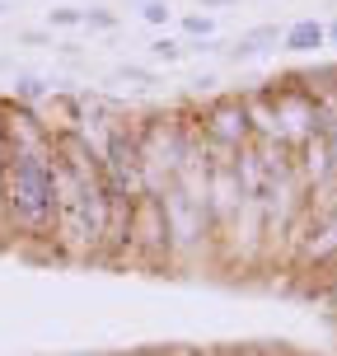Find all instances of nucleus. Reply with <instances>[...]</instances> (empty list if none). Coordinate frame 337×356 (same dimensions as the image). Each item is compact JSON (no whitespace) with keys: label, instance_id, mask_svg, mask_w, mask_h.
<instances>
[{"label":"nucleus","instance_id":"1","mask_svg":"<svg viewBox=\"0 0 337 356\" xmlns=\"http://www.w3.org/2000/svg\"><path fill=\"white\" fill-rule=\"evenodd\" d=\"M0 131H5L0 188H5L10 244H47L52 253V131L42 127L33 108L15 99H0Z\"/></svg>","mask_w":337,"mask_h":356},{"label":"nucleus","instance_id":"2","mask_svg":"<svg viewBox=\"0 0 337 356\" xmlns=\"http://www.w3.org/2000/svg\"><path fill=\"white\" fill-rule=\"evenodd\" d=\"M178 155H183V118L174 108H150L141 113V131H136V160H141V188L145 197H164L174 188Z\"/></svg>","mask_w":337,"mask_h":356},{"label":"nucleus","instance_id":"3","mask_svg":"<svg viewBox=\"0 0 337 356\" xmlns=\"http://www.w3.org/2000/svg\"><path fill=\"white\" fill-rule=\"evenodd\" d=\"M145 267V272H164L174 267V253H169V225H164V207L160 197H141L131 207V230H126V253L122 267Z\"/></svg>","mask_w":337,"mask_h":356},{"label":"nucleus","instance_id":"4","mask_svg":"<svg viewBox=\"0 0 337 356\" xmlns=\"http://www.w3.org/2000/svg\"><path fill=\"white\" fill-rule=\"evenodd\" d=\"M197 113H202V131H206L211 150L239 155L244 145H253V131H249V118H244L239 94H211L206 104H197Z\"/></svg>","mask_w":337,"mask_h":356},{"label":"nucleus","instance_id":"5","mask_svg":"<svg viewBox=\"0 0 337 356\" xmlns=\"http://www.w3.org/2000/svg\"><path fill=\"white\" fill-rule=\"evenodd\" d=\"M319 47H328V38H323V24H319V19H295V24L281 33V52L309 56V52H319Z\"/></svg>","mask_w":337,"mask_h":356},{"label":"nucleus","instance_id":"6","mask_svg":"<svg viewBox=\"0 0 337 356\" xmlns=\"http://www.w3.org/2000/svg\"><path fill=\"white\" fill-rule=\"evenodd\" d=\"M281 33H286V29H277V24H258V29H249V33L230 47V61H253V56L281 47Z\"/></svg>","mask_w":337,"mask_h":356},{"label":"nucleus","instance_id":"7","mask_svg":"<svg viewBox=\"0 0 337 356\" xmlns=\"http://www.w3.org/2000/svg\"><path fill=\"white\" fill-rule=\"evenodd\" d=\"M150 56L174 66V61H183V56H188V42H178V38H155V42H150Z\"/></svg>","mask_w":337,"mask_h":356},{"label":"nucleus","instance_id":"8","mask_svg":"<svg viewBox=\"0 0 337 356\" xmlns=\"http://www.w3.org/2000/svg\"><path fill=\"white\" fill-rule=\"evenodd\" d=\"M183 33L206 42V38H215V19L211 15H183Z\"/></svg>","mask_w":337,"mask_h":356},{"label":"nucleus","instance_id":"9","mask_svg":"<svg viewBox=\"0 0 337 356\" xmlns=\"http://www.w3.org/2000/svg\"><path fill=\"white\" fill-rule=\"evenodd\" d=\"M47 24H52V29H75V24H85V10H75V5H56V10H47Z\"/></svg>","mask_w":337,"mask_h":356},{"label":"nucleus","instance_id":"10","mask_svg":"<svg viewBox=\"0 0 337 356\" xmlns=\"http://www.w3.org/2000/svg\"><path fill=\"white\" fill-rule=\"evenodd\" d=\"M141 19H145V24H169V0H145Z\"/></svg>","mask_w":337,"mask_h":356},{"label":"nucleus","instance_id":"11","mask_svg":"<svg viewBox=\"0 0 337 356\" xmlns=\"http://www.w3.org/2000/svg\"><path fill=\"white\" fill-rule=\"evenodd\" d=\"M85 24L89 29H117V15L113 10H85Z\"/></svg>","mask_w":337,"mask_h":356},{"label":"nucleus","instance_id":"12","mask_svg":"<svg viewBox=\"0 0 337 356\" xmlns=\"http://www.w3.org/2000/svg\"><path fill=\"white\" fill-rule=\"evenodd\" d=\"M117 80H136V85H155V75L145 71V66H122V71H117Z\"/></svg>","mask_w":337,"mask_h":356},{"label":"nucleus","instance_id":"13","mask_svg":"<svg viewBox=\"0 0 337 356\" xmlns=\"http://www.w3.org/2000/svg\"><path fill=\"white\" fill-rule=\"evenodd\" d=\"M230 5H239V0H202V10H230Z\"/></svg>","mask_w":337,"mask_h":356}]
</instances>
